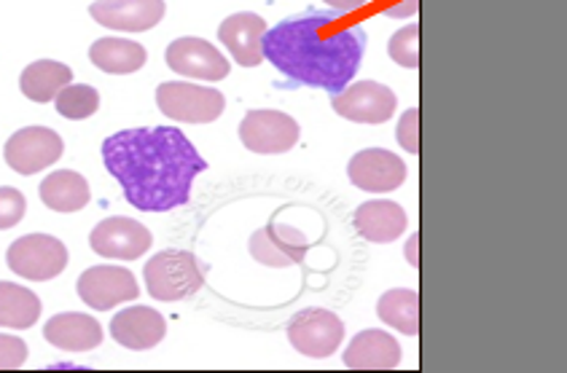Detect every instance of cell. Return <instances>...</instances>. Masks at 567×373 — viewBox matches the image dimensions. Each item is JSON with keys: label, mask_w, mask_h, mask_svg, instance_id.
Returning a JSON list of instances; mask_svg holds the SVG:
<instances>
[{"label": "cell", "mask_w": 567, "mask_h": 373, "mask_svg": "<svg viewBox=\"0 0 567 373\" xmlns=\"http://www.w3.org/2000/svg\"><path fill=\"white\" fill-rule=\"evenodd\" d=\"M151 231L141 220L132 218H105L92 229L90 245L100 258H116V261H137L151 250Z\"/></svg>", "instance_id": "obj_11"}, {"label": "cell", "mask_w": 567, "mask_h": 373, "mask_svg": "<svg viewBox=\"0 0 567 373\" xmlns=\"http://www.w3.org/2000/svg\"><path fill=\"white\" fill-rule=\"evenodd\" d=\"M299 124L280 111H248L239 124V141L254 154H288L299 143Z\"/></svg>", "instance_id": "obj_8"}, {"label": "cell", "mask_w": 567, "mask_h": 373, "mask_svg": "<svg viewBox=\"0 0 567 373\" xmlns=\"http://www.w3.org/2000/svg\"><path fill=\"white\" fill-rule=\"evenodd\" d=\"M167 333V320L165 314L156 312L151 307H130L122 309L116 318L111 320V336L122 346L135 352L154 350L156 344H162Z\"/></svg>", "instance_id": "obj_17"}, {"label": "cell", "mask_w": 567, "mask_h": 373, "mask_svg": "<svg viewBox=\"0 0 567 373\" xmlns=\"http://www.w3.org/2000/svg\"><path fill=\"white\" fill-rule=\"evenodd\" d=\"M288 341L305 358H331L344 344V322L329 309H305L288 322Z\"/></svg>", "instance_id": "obj_6"}, {"label": "cell", "mask_w": 567, "mask_h": 373, "mask_svg": "<svg viewBox=\"0 0 567 373\" xmlns=\"http://www.w3.org/2000/svg\"><path fill=\"white\" fill-rule=\"evenodd\" d=\"M352 226H355L358 237H363L367 242H395L406 231V210H403L399 201L371 199L363 201L355 215H352Z\"/></svg>", "instance_id": "obj_18"}, {"label": "cell", "mask_w": 567, "mask_h": 373, "mask_svg": "<svg viewBox=\"0 0 567 373\" xmlns=\"http://www.w3.org/2000/svg\"><path fill=\"white\" fill-rule=\"evenodd\" d=\"M65 143L49 126H24L6 143V164L19 175H35L60 162Z\"/></svg>", "instance_id": "obj_9"}, {"label": "cell", "mask_w": 567, "mask_h": 373, "mask_svg": "<svg viewBox=\"0 0 567 373\" xmlns=\"http://www.w3.org/2000/svg\"><path fill=\"white\" fill-rule=\"evenodd\" d=\"M24 360H28V344H24L22 339L0 333V369H22Z\"/></svg>", "instance_id": "obj_30"}, {"label": "cell", "mask_w": 567, "mask_h": 373, "mask_svg": "<svg viewBox=\"0 0 567 373\" xmlns=\"http://www.w3.org/2000/svg\"><path fill=\"white\" fill-rule=\"evenodd\" d=\"M417 245H420V234H412V237H409V242H406V261L412 263L414 269L420 267V256H417Z\"/></svg>", "instance_id": "obj_33"}, {"label": "cell", "mask_w": 567, "mask_h": 373, "mask_svg": "<svg viewBox=\"0 0 567 373\" xmlns=\"http://www.w3.org/2000/svg\"><path fill=\"white\" fill-rule=\"evenodd\" d=\"M264 35H267V22L254 11H239V14L226 17L218 28V38L229 54L235 56L237 65L258 68L264 60Z\"/></svg>", "instance_id": "obj_16"}, {"label": "cell", "mask_w": 567, "mask_h": 373, "mask_svg": "<svg viewBox=\"0 0 567 373\" xmlns=\"http://www.w3.org/2000/svg\"><path fill=\"white\" fill-rule=\"evenodd\" d=\"M43 336L56 350L65 352H92L103 344V328L100 322L81 312L54 314L52 320L43 325Z\"/></svg>", "instance_id": "obj_20"}, {"label": "cell", "mask_w": 567, "mask_h": 373, "mask_svg": "<svg viewBox=\"0 0 567 373\" xmlns=\"http://www.w3.org/2000/svg\"><path fill=\"white\" fill-rule=\"evenodd\" d=\"M401 344L380 328L361 331L344 350V365L355 371H390L399 369Z\"/></svg>", "instance_id": "obj_19"}, {"label": "cell", "mask_w": 567, "mask_h": 373, "mask_svg": "<svg viewBox=\"0 0 567 373\" xmlns=\"http://www.w3.org/2000/svg\"><path fill=\"white\" fill-rule=\"evenodd\" d=\"M90 60L103 73L127 75V73H137L143 65H146L148 52L141 46V43L127 41V38H100V41L92 43Z\"/></svg>", "instance_id": "obj_23"}, {"label": "cell", "mask_w": 567, "mask_h": 373, "mask_svg": "<svg viewBox=\"0 0 567 373\" xmlns=\"http://www.w3.org/2000/svg\"><path fill=\"white\" fill-rule=\"evenodd\" d=\"M79 296L94 312H109L118 303L137 301L141 288H137L135 274L124 267H92L79 277Z\"/></svg>", "instance_id": "obj_10"}, {"label": "cell", "mask_w": 567, "mask_h": 373, "mask_svg": "<svg viewBox=\"0 0 567 373\" xmlns=\"http://www.w3.org/2000/svg\"><path fill=\"white\" fill-rule=\"evenodd\" d=\"M38 196L43 205L54 213H79L90 205V183L84 175L73 173V169H60L43 178L38 186Z\"/></svg>", "instance_id": "obj_21"}, {"label": "cell", "mask_w": 567, "mask_h": 373, "mask_svg": "<svg viewBox=\"0 0 567 373\" xmlns=\"http://www.w3.org/2000/svg\"><path fill=\"white\" fill-rule=\"evenodd\" d=\"M395 137H399V145L409 154H420V107H409L401 116L399 129H395Z\"/></svg>", "instance_id": "obj_29"}, {"label": "cell", "mask_w": 567, "mask_h": 373, "mask_svg": "<svg viewBox=\"0 0 567 373\" xmlns=\"http://www.w3.org/2000/svg\"><path fill=\"white\" fill-rule=\"evenodd\" d=\"M382 11L393 19H409L420 11V0H382Z\"/></svg>", "instance_id": "obj_31"}, {"label": "cell", "mask_w": 567, "mask_h": 373, "mask_svg": "<svg viewBox=\"0 0 567 373\" xmlns=\"http://www.w3.org/2000/svg\"><path fill=\"white\" fill-rule=\"evenodd\" d=\"M388 52L390 60L399 62L401 68H409V71L420 68V24L412 22L401 28L399 33L390 38Z\"/></svg>", "instance_id": "obj_27"}, {"label": "cell", "mask_w": 567, "mask_h": 373, "mask_svg": "<svg viewBox=\"0 0 567 373\" xmlns=\"http://www.w3.org/2000/svg\"><path fill=\"white\" fill-rule=\"evenodd\" d=\"M24 213H28V199H24V194L11 186L0 188V231L14 229L19 220L24 218Z\"/></svg>", "instance_id": "obj_28"}, {"label": "cell", "mask_w": 567, "mask_h": 373, "mask_svg": "<svg viewBox=\"0 0 567 373\" xmlns=\"http://www.w3.org/2000/svg\"><path fill=\"white\" fill-rule=\"evenodd\" d=\"M377 314L384 325L395 328V331L406 333V336H417L420 333V296L409 288H393L380 296L377 301Z\"/></svg>", "instance_id": "obj_25"}, {"label": "cell", "mask_w": 567, "mask_h": 373, "mask_svg": "<svg viewBox=\"0 0 567 373\" xmlns=\"http://www.w3.org/2000/svg\"><path fill=\"white\" fill-rule=\"evenodd\" d=\"M92 19L118 33H146L165 17V0H94Z\"/></svg>", "instance_id": "obj_15"}, {"label": "cell", "mask_w": 567, "mask_h": 373, "mask_svg": "<svg viewBox=\"0 0 567 373\" xmlns=\"http://www.w3.org/2000/svg\"><path fill=\"white\" fill-rule=\"evenodd\" d=\"M165 60L169 71L186 75V79L220 81L231 71L229 60H226L213 43H207L205 38H194V35L178 38V41L169 43Z\"/></svg>", "instance_id": "obj_14"}, {"label": "cell", "mask_w": 567, "mask_h": 373, "mask_svg": "<svg viewBox=\"0 0 567 373\" xmlns=\"http://www.w3.org/2000/svg\"><path fill=\"white\" fill-rule=\"evenodd\" d=\"M73 81V71L68 65L56 60H38L33 65H28L19 75V90L28 100L43 105L52 103V100L65 90Z\"/></svg>", "instance_id": "obj_22"}, {"label": "cell", "mask_w": 567, "mask_h": 373, "mask_svg": "<svg viewBox=\"0 0 567 373\" xmlns=\"http://www.w3.org/2000/svg\"><path fill=\"white\" fill-rule=\"evenodd\" d=\"M348 178L367 194H390L406 180V164L388 148H367L350 159Z\"/></svg>", "instance_id": "obj_12"}, {"label": "cell", "mask_w": 567, "mask_h": 373, "mask_svg": "<svg viewBox=\"0 0 567 373\" xmlns=\"http://www.w3.org/2000/svg\"><path fill=\"white\" fill-rule=\"evenodd\" d=\"M250 256L256 258L258 263L272 269H288L305 263L307 252H310V242L299 229L293 226L280 224V220H272L264 229L254 231L250 237Z\"/></svg>", "instance_id": "obj_13"}, {"label": "cell", "mask_w": 567, "mask_h": 373, "mask_svg": "<svg viewBox=\"0 0 567 373\" xmlns=\"http://www.w3.org/2000/svg\"><path fill=\"white\" fill-rule=\"evenodd\" d=\"M9 269L22 280L49 282L60 277L68 267V248L56 237L49 234H28V237L17 239L6 252Z\"/></svg>", "instance_id": "obj_5"}, {"label": "cell", "mask_w": 567, "mask_h": 373, "mask_svg": "<svg viewBox=\"0 0 567 373\" xmlns=\"http://www.w3.org/2000/svg\"><path fill=\"white\" fill-rule=\"evenodd\" d=\"M56 113L62 118H71V122H81V118H90L97 113L100 107V94L90 84H68L65 90L54 97Z\"/></svg>", "instance_id": "obj_26"}, {"label": "cell", "mask_w": 567, "mask_h": 373, "mask_svg": "<svg viewBox=\"0 0 567 373\" xmlns=\"http://www.w3.org/2000/svg\"><path fill=\"white\" fill-rule=\"evenodd\" d=\"M41 318V301L33 290L14 282H0V328L28 331Z\"/></svg>", "instance_id": "obj_24"}, {"label": "cell", "mask_w": 567, "mask_h": 373, "mask_svg": "<svg viewBox=\"0 0 567 373\" xmlns=\"http://www.w3.org/2000/svg\"><path fill=\"white\" fill-rule=\"evenodd\" d=\"M331 107L348 122L384 124L393 118L399 97L380 81H358V84H348L342 92L331 94Z\"/></svg>", "instance_id": "obj_7"}, {"label": "cell", "mask_w": 567, "mask_h": 373, "mask_svg": "<svg viewBox=\"0 0 567 373\" xmlns=\"http://www.w3.org/2000/svg\"><path fill=\"white\" fill-rule=\"evenodd\" d=\"M105 169L141 213H169L192 199V186L207 169L199 151L173 126L122 129L103 143Z\"/></svg>", "instance_id": "obj_1"}, {"label": "cell", "mask_w": 567, "mask_h": 373, "mask_svg": "<svg viewBox=\"0 0 567 373\" xmlns=\"http://www.w3.org/2000/svg\"><path fill=\"white\" fill-rule=\"evenodd\" d=\"M323 3H329L333 11H339V14H352V11L363 9L369 0H323Z\"/></svg>", "instance_id": "obj_32"}, {"label": "cell", "mask_w": 567, "mask_h": 373, "mask_svg": "<svg viewBox=\"0 0 567 373\" xmlns=\"http://www.w3.org/2000/svg\"><path fill=\"white\" fill-rule=\"evenodd\" d=\"M205 263L188 250H162L143 269L148 296L154 301H184L205 284Z\"/></svg>", "instance_id": "obj_3"}, {"label": "cell", "mask_w": 567, "mask_h": 373, "mask_svg": "<svg viewBox=\"0 0 567 373\" xmlns=\"http://www.w3.org/2000/svg\"><path fill=\"white\" fill-rule=\"evenodd\" d=\"M369 38L358 24H344L339 11L310 9L264 35V60L288 81L331 94L355 79Z\"/></svg>", "instance_id": "obj_2"}, {"label": "cell", "mask_w": 567, "mask_h": 373, "mask_svg": "<svg viewBox=\"0 0 567 373\" xmlns=\"http://www.w3.org/2000/svg\"><path fill=\"white\" fill-rule=\"evenodd\" d=\"M156 105L173 122L210 124L220 118L226 97L216 86H194L188 81H167L156 90Z\"/></svg>", "instance_id": "obj_4"}]
</instances>
